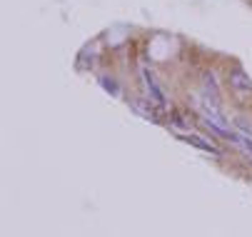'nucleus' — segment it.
I'll use <instances>...</instances> for the list:
<instances>
[{
  "label": "nucleus",
  "instance_id": "nucleus-1",
  "mask_svg": "<svg viewBox=\"0 0 252 237\" xmlns=\"http://www.w3.org/2000/svg\"><path fill=\"white\" fill-rule=\"evenodd\" d=\"M183 143H188V145H195V148H200V150H205V152H212V155H220V150H218V145L215 143H207V140H202V138H197V135H177Z\"/></svg>",
  "mask_w": 252,
  "mask_h": 237
},
{
  "label": "nucleus",
  "instance_id": "nucleus-2",
  "mask_svg": "<svg viewBox=\"0 0 252 237\" xmlns=\"http://www.w3.org/2000/svg\"><path fill=\"white\" fill-rule=\"evenodd\" d=\"M230 83H232V88H237V90H242V92H250V90H252V80H250L242 70H232V73H230Z\"/></svg>",
  "mask_w": 252,
  "mask_h": 237
},
{
  "label": "nucleus",
  "instance_id": "nucleus-3",
  "mask_svg": "<svg viewBox=\"0 0 252 237\" xmlns=\"http://www.w3.org/2000/svg\"><path fill=\"white\" fill-rule=\"evenodd\" d=\"M145 80H148V90H150V95L155 97V103H158L160 108H162V105H167V97H165V92L158 88V83L153 80V75H150L148 70H145Z\"/></svg>",
  "mask_w": 252,
  "mask_h": 237
},
{
  "label": "nucleus",
  "instance_id": "nucleus-4",
  "mask_svg": "<svg viewBox=\"0 0 252 237\" xmlns=\"http://www.w3.org/2000/svg\"><path fill=\"white\" fill-rule=\"evenodd\" d=\"M102 85H105L107 90H110L113 95H120V88H118V83H115V80H110V78H102Z\"/></svg>",
  "mask_w": 252,
  "mask_h": 237
},
{
  "label": "nucleus",
  "instance_id": "nucleus-5",
  "mask_svg": "<svg viewBox=\"0 0 252 237\" xmlns=\"http://www.w3.org/2000/svg\"><path fill=\"white\" fill-rule=\"evenodd\" d=\"M240 145L247 150V155L252 157V138H250V135H242V138H240Z\"/></svg>",
  "mask_w": 252,
  "mask_h": 237
},
{
  "label": "nucleus",
  "instance_id": "nucleus-6",
  "mask_svg": "<svg viewBox=\"0 0 252 237\" xmlns=\"http://www.w3.org/2000/svg\"><path fill=\"white\" fill-rule=\"evenodd\" d=\"M170 120H172V122H175L177 127H185V125H188V122H183V118H180V113H172V115H170Z\"/></svg>",
  "mask_w": 252,
  "mask_h": 237
}]
</instances>
